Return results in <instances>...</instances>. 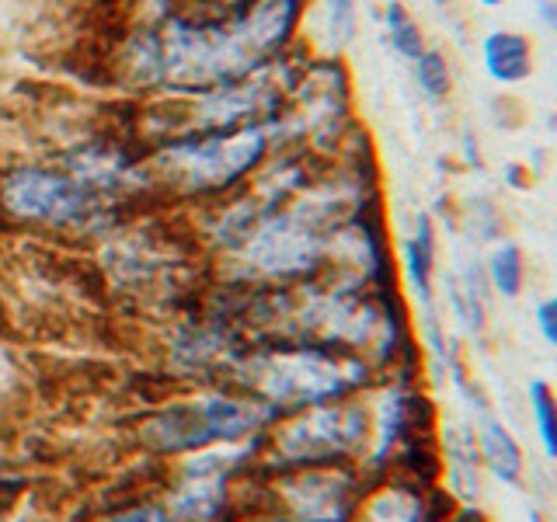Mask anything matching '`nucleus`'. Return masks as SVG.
Segmentation results:
<instances>
[{
  "label": "nucleus",
  "mask_w": 557,
  "mask_h": 522,
  "mask_svg": "<svg viewBox=\"0 0 557 522\" xmlns=\"http://www.w3.org/2000/svg\"><path fill=\"white\" fill-rule=\"evenodd\" d=\"M310 0H255L234 14H126L104 77L126 101L191 98L269 70L300 46Z\"/></svg>",
  "instance_id": "obj_1"
},
{
  "label": "nucleus",
  "mask_w": 557,
  "mask_h": 522,
  "mask_svg": "<svg viewBox=\"0 0 557 522\" xmlns=\"http://www.w3.org/2000/svg\"><path fill=\"white\" fill-rule=\"evenodd\" d=\"M283 150L278 122L213 133H182L144 147L157 202L168 213H199L240 191Z\"/></svg>",
  "instance_id": "obj_2"
},
{
  "label": "nucleus",
  "mask_w": 557,
  "mask_h": 522,
  "mask_svg": "<svg viewBox=\"0 0 557 522\" xmlns=\"http://www.w3.org/2000/svg\"><path fill=\"white\" fill-rule=\"evenodd\" d=\"M129 213L101 199L49 153L0 157V223L17 234L98 244Z\"/></svg>",
  "instance_id": "obj_3"
},
{
  "label": "nucleus",
  "mask_w": 557,
  "mask_h": 522,
  "mask_svg": "<svg viewBox=\"0 0 557 522\" xmlns=\"http://www.w3.org/2000/svg\"><path fill=\"white\" fill-rule=\"evenodd\" d=\"M234 373L240 390L261 400L275 418L366 394L376 383V370L366 359L304 338H272L258 345L240 356Z\"/></svg>",
  "instance_id": "obj_4"
},
{
  "label": "nucleus",
  "mask_w": 557,
  "mask_h": 522,
  "mask_svg": "<svg viewBox=\"0 0 557 522\" xmlns=\"http://www.w3.org/2000/svg\"><path fill=\"white\" fill-rule=\"evenodd\" d=\"M275 414L244 390H206L188 400L153 411L139 435L157 457H191V452L231 446L248 435L269 432Z\"/></svg>",
  "instance_id": "obj_5"
},
{
  "label": "nucleus",
  "mask_w": 557,
  "mask_h": 522,
  "mask_svg": "<svg viewBox=\"0 0 557 522\" xmlns=\"http://www.w3.org/2000/svg\"><path fill=\"white\" fill-rule=\"evenodd\" d=\"M269 457L275 467H324V463H362L370 446V408L366 394L327 400L272 422Z\"/></svg>",
  "instance_id": "obj_6"
},
{
  "label": "nucleus",
  "mask_w": 557,
  "mask_h": 522,
  "mask_svg": "<svg viewBox=\"0 0 557 522\" xmlns=\"http://www.w3.org/2000/svg\"><path fill=\"white\" fill-rule=\"evenodd\" d=\"M359 463H324L283 470L278 498L286 522H352L366 492Z\"/></svg>",
  "instance_id": "obj_7"
},
{
  "label": "nucleus",
  "mask_w": 557,
  "mask_h": 522,
  "mask_svg": "<svg viewBox=\"0 0 557 522\" xmlns=\"http://www.w3.org/2000/svg\"><path fill=\"white\" fill-rule=\"evenodd\" d=\"M453 505L440 484L405 474H383L366 481L352 522H449Z\"/></svg>",
  "instance_id": "obj_8"
},
{
  "label": "nucleus",
  "mask_w": 557,
  "mask_h": 522,
  "mask_svg": "<svg viewBox=\"0 0 557 522\" xmlns=\"http://www.w3.org/2000/svg\"><path fill=\"white\" fill-rule=\"evenodd\" d=\"M400 275H405L408 293L432 318V296H435V275H440V223L432 213H414L405 240H400Z\"/></svg>",
  "instance_id": "obj_9"
},
{
  "label": "nucleus",
  "mask_w": 557,
  "mask_h": 522,
  "mask_svg": "<svg viewBox=\"0 0 557 522\" xmlns=\"http://www.w3.org/2000/svg\"><path fill=\"white\" fill-rule=\"evenodd\" d=\"M484 467L478 457V443H474V428H460L449 425L440 435V487L453 505H463V509H474V501L484 492Z\"/></svg>",
  "instance_id": "obj_10"
},
{
  "label": "nucleus",
  "mask_w": 557,
  "mask_h": 522,
  "mask_svg": "<svg viewBox=\"0 0 557 522\" xmlns=\"http://www.w3.org/2000/svg\"><path fill=\"white\" fill-rule=\"evenodd\" d=\"M474 443H478V457L487 477H495L505 487H527V477H530L527 449H522L516 432L505 425L495 411H481L474 418Z\"/></svg>",
  "instance_id": "obj_11"
},
{
  "label": "nucleus",
  "mask_w": 557,
  "mask_h": 522,
  "mask_svg": "<svg viewBox=\"0 0 557 522\" xmlns=\"http://www.w3.org/2000/svg\"><path fill=\"white\" fill-rule=\"evenodd\" d=\"M481 66L498 87L527 84L536 70L533 39L516 28H492L481 39Z\"/></svg>",
  "instance_id": "obj_12"
},
{
  "label": "nucleus",
  "mask_w": 557,
  "mask_h": 522,
  "mask_svg": "<svg viewBox=\"0 0 557 522\" xmlns=\"http://www.w3.org/2000/svg\"><path fill=\"white\" fill-rule=\"evenodd\" d=\"M481 265H484L487 289H492L498 300H519L522 289L530 283V261L516 240H505V237L495 240Z\"/></svg>",
  "instance_id": "obj_13"
},
{
  "label": "nucleus",
  "mask_w": 557,
  "mask_h": 522,
  "mask_svg": "<svg viewBox=\"0 0 557 522\" xmlns=\"http://www.w3.org/2000/svg\"><path fill=\"white\" fill-rule=\"evenodd\" d=\"M380 25H383V39H387L394 57H400L405 63L418 60L429 49V39L422 32V22L414 17V11L405 4V0H383L380 11Z\"/></svg>",
  "instance_id": "obj_14"
},
{
  "label": "nucleus",
  "mask_w": 557,
  "mask_h": 522,
  "mask_svg": "<svg viewBox=\"0 0 557 522\" xmlns=\"http://www.w3.org/2000/svg\"><path fill=\"white\" fill-rule=\"evenodd\" d=\"M310 8L318 11V25H321L318 52L342 57L359 35V0H310Z\"/></svg>",
  "instance_id": "obj_15"
},
{
  "label": "nucleus",
  "mask_w": 557,
  "mask_h": 522,
  "mask_svg": "<svg viewBox=\"0 0 557 522\" xmlns=\"http://www.w3.org/2000/svg\"><path fill=\"white\" fill-rule=\"evenodd\" d=\"M527 408H530V422L536 446L544 452L547 463H557V390L547 380H530L527 387Z\"/></svg>",
  "instance_id": "obj_16"
},
{
  "label": "nucleus",
  "mask_w": 557,
  "mask_h": 522,
  "mask_svg": "<svg viewBox=\"0 0 557 522\" xmlns=\"http://www.w3.org/2000/svg\"><path fill=\"white\" fill-rule=\"evenodd\" d=\"M411 80L429 104H446L453 98V66L440 46H429L422 57L411 60Z\"/></svg>",
  "instance_id": "obj_17"
},
{
  "label": "nucleus",
  "mask_w": 557,
  "mask_h": 522,
  "mask_svg": "<svg viewBox=\"0 0 557 522\" xmlns=\"http://www.w3.org/2000/svg\"><path fill=\"white\" fill-rule=\"evenodd\" d=\"M470 206V237H478V240H502V234H505V220H502V213H498V206L492 202V199H484V196H478V199H470L467 202Z\"/></svg>",
  "instance_id": "obj_18"
},
{
  "label": "nucleus",
  "mask_w": 557,
  "mask_h": 522,
  "mask_svg": "<svg viewBox=\"0 0 557 522\" xmlns=\"http://www.w3.org/2000/svg\"><path fill=\"white\" fill-rule=\"evenodd\" d=\"M101 522H171V515L161 501H136V505H129V509H119L112 515H104Z\"/></svg>",
  "instance_id": "obj_19"
},
{
  "label": "nucleus",
  "mask_w": 557,
  "mask_h": 522,
  "mask_svg": "<svg viewBox=\"0 0 557 522\" xmlns=\"http://www.w3.org/2000/svg\"><path fill=\"white\" fill-rule=\"evenodd\" d=\"M533 324L540 331V338L550 348H557V293L544 296V300L533 307Z\"/></svg>",
  "instance_id": "obj_20"
},
{
  "label": "nucleus",
  "mask_w": 557,
  "mask_h": 522,
  "mask_svg": "<svg viewBox=\"0 0 557 522\" xmlns=\"http://www.w3.org/2000/svg\"><path fill=\"white\" fill-rule=\"evenodd\" d=\"M502 178H505V185L516 188V191H530V185H533V171H530V164H516V161H509V164L502 167Z\"/></svg>",
  "instance_id": "obj_21"
},
{
  "label": "nucleus",
  "mask_w": 557,
  "mask_h": 522,
  "mask_svg": "<svg viewBox=\"0 0 557 522\" xmlns=\"http://www.w3.org/2000/svg\"><path fill=\"white\" fill-rule=\"evenodd\" d=\"M17 492H22V484H17L14 477H0V519H4V515L11 512V505H14Z\"/></svg>",
  "instance_id": "obj_22"
},
{
  "label": "nucleus",
  "mask_w": 557,
  "mask_h": 522,
  "mask_svg": "<svg viewBox=\"0 0 557 522\" xmlns=\"http://www.w3.org/2000/svg\"><path fill=\"white\" fill-rule=\"evenodd\" d=\"M536 17L557 35V0H536Z\"/></svg>",
  "instance_id": "obj_23"
},
{
  "label": "nucleus",
  "mask_w": 557,
  "mask_h": 522,
  "mask_svg": "<svg viewBox=\"0 0 557 522\" xmlns=\"http://www.w3.org/2000/svg\"><path fill=\"white\" fill-rule=\"evenodd\" d=\"M429 4H432L435 11H453V8H457V0H429Z\"/></svg>",
  "instance_id": "obj_24"
},
{
  "label": "nucleus",
  "mask_w": 557,
  "mask_h": 522,
  "mask_svg": "<svg viewBox=\"0 0 557 522\" xmlns=\"http://www.w3.org/2000/svg\"><path fill=\"white\" fill-rule=\"evenodd\" d=\"M474 4H478V8H484V11H495V8H502V4H505V0H474Z\"/></svg>",
  "instance_id": "obj_25"
},
{
  "label": "nucleus",
  "mask_w": 557,
  "mask_h": 522,
  "mask_svg": "<svg viewBox=\"0 0 557 522\" xmlns=\"http://www.w3.org/2000/svg\"><path fill=\"white\" fill-rule=\"evenodd\" d=\"M449 522H453V519H449Z\"/></svg>",
  "instance_id": "obj_26"
}]
</instances>
